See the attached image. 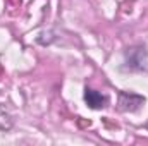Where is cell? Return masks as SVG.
<instances>
[{
  "label": "cell",
  "instance_id": "obj_4",
  "mask_svg": "<svg viewBox=\"0 0 148 146\" xmlns=\"http://www.w3.org/2000/svg\"><path fill=\"white\" fill-rule=\"evenodd\" d=\"M0 129L2 131H10L12 129V117L2 103H0Z\"/></svg>",
  "mask_w": 148,
  "mask_h": 146
},
{
  "label": "cell",
  "instance_id": "obj_2",
  "mask_svg": "<svg viewBox=\"0 0 148 146\" xmlns=\"http://www.w3.org/2000/svg\"><path fill=\"white\" fill-rule=\"evenodd\" d=\"M143 103H145V96L129 91H121L117 100V108L121 112H136Z\"/></svg>",
  "mask_w": 148,
  "mask_h": 146
},
{
  "label": "cell",
  "instance_id": "obj_1",
  "mask_svg": "<svg viewBox=\"0 0 148 146\" xmlns=\"http://www.w3.org/2000/svg\"><path fill=\"white\" fill-rule=\"evenodd\" d=\"M126 67L131 71H147L148 52L145 46H131L126 50Z\"/></svg>",
  "mask_w": 148,
  "mask_h": 146
},
{
  "label": "cell",
  "instance_id": "obj_3",
  "mask_svg": "<svg viewBox=\"0 0 148 146\" xmlns=\"http://www.w3.org/2000/svg\"><path fill=\"white\" fill-rule=\"evenodd\" d=\"M84 102L90 108L93 110H98V108H103L107 107V96H103L102 93H98L97 89H91V88H86L84 89Z\"/></svg>",
  "mask_w": 148,
  "mask_h": 146
},
{
  "label": "cell",
  "instance_id": "obj_5",
  "mask_svg": "<svg viewBox=\"0 0 148 146\" xmlns=\"http://www.w3.org/2000/svg\"><path fill=\"white\" fill-rule=\"evenodd\" d=\"M145 127H147V129H148V122H147V124H145Z\"/></svg>",
  "mask_w": 148,
  "mask_h": 146
}]
</instances>
